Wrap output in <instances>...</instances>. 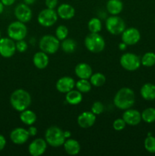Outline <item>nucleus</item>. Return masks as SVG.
<instances>
[{
	"instance_id": "nucleus-30",
	"label": "nucleus",
	"mask_w": 155,
	"mask_h": 156,
	"mask_svg": "<svg viewBox=\"0 0 155 156\" xmlns=\"http://www.w3.org/2000/svg\"><path fill=\"white\" fill-rule=\"evenodd\" d=\"M91 84L88 79H79L78 82H75V87L77 90L81 93H88L91 90Z\"/></svg>"
},
{
	"instance_id": "nucleus-16",
	"label": "nucleus",
	"mask_w": 155,
	"mask_h": 156,
	"mask_svg": "<svg viewBox=\"0 0 155 156\" xmlns=\"http://www.w3.org/2000/svg\"><path fill=\"white\" fill-rule=\"evenodd\" d=\"M75 87V82L70 76H63L58 79L56 84V88L58 91L66 94Z\"/></svg>"
},
{
	"instance_id": "nucleus-5",
	"label": "nucleus",
	"mask_w": 155,
	"mask_h": 156,
	"mask_svg": "<svg viewBox=\"0 0 155 156\" xmlns=\"http://www.w3.org/2000/svg\"><path fill=\"white\" fill-rule=\"evenodd\" d=\"M60 42L57 37L53 35H44L40 38L39 47L41 51L47 54H54L59 50Z\"/></svg>"
},
{
	"instance_id": "nucleus-33",
	"label": "nucleus",
	"mask_w": 155,
	"mask_h": 156,
	"mask_svg": "<svg viewBox=\"0 0 155 156\" xmlns=\"http://www.w3.org/2000/svg\"><path fill=\"white\" fill-rule=\"evenodd\" d=\"M144 148L150 153H155V137L148 136L144 140Z\"/></svg>"
},
{
	"instance_id": "nucleus-28",
	"label": "nucleus",
	"mask_w": 155,
	"mask_h": 156,
	"mask_svg": "<svg viewBox=\"0 0 155 156\" xmlns=\"http://www.w3.org/2000/svg\"><path fill=\"white\" fill-rule=\"evenodd\" d=\"M88 30L91 33H99L102 30V22L98 18H92L88 23Z\"/></svg>"
},
{
	"instance_id": "nucleus-38",
	"label": "nucleus",
	"mask_w": 155,
	"mask_h": 156,
	"mask_svg": "<svg viewBox=\"0 0 155 156\" xmlns=\"http://www.w3.org/2000/svg\"><path fill=\"white\" fill-rule=\"evenodd\" d=\"M27 131H28L30 136H35L37 134V129H36L35 126H33V125H31V126L27 129Z\"/></svg>"
},
{
	"instance_id": "nucleus-1",
	"label": "nucleus",
	"mask_w": 155,
	"mask_h": 156,
	"mask_svg": "<svg viewBox=\"0 0 155 156\" xmlns=\"http://www.w3.org/2000/svg\"><path fill=\"white\" fill-rule=\"evenodd\" d=\"M135 102V95L133 90L128 87H124L119 90L114 96V105L118 109L126 110L129 109L134 105Z\"/></svg>"
},
{
	"instance_id": "nucleus-15",
	"label": "nucleus",
	"mask_w": 155,
	"mask_h": 156,
	"mask_svg": "<svg viewBox=\"0 0 155 156\" xmlns=\"http://www.w3.org/2000/svg\"><path fill=\"white\" fill-rule=\"evenodd\" d=\"M122 119L129 126H137L141 121V114L135 109H127L122 114Z\"/></svg>"
},
{
	"instance_id": "nucleus-25",
	"label": "nucleus",
	"mask_w": 155,
	"mask_h": 156,
	"mask_svg": "<svg viewBox=\"0 0 155 156\" xmlns=\"http://www.w3.org/2000/svg\"><path fill=\"white\" fill-rule=\"evenodd\" d=\"M20 120L24 124L27 126H31L36 122V115L31 110L26 109L21 111L20 114Z\"/></svg>"
},
{
	"instance_id": "nucleus-22",
	"label": "nucleus",
	"mask_w": 155,
	"mask_h": 156,
	"mask_svg": "<svg viewBox=\"0 0 155 156\" xmlns=\"http://www.w3.org/2000/svg\"><path fill=\"white\" fill-rule=\"evenodd\" d=\"M141 95L144 100L153 101L155 99V85L152 83H146L140 90Z\"/></svg>"
},
{
	"instance_id": "nucleus-10",
	"label": "nucleus",
	"mask_w": 155,
	"mask_h": 156,
	"mask_svg": "<svg viewBox=\"0 0 155 156\" xmlns=\"http://www.w3.org/2000/svg\"><path fill=\"white\" fill-rule=\"evenodd\" d=\"M16 52L15 41L10 37L0 38V55L2 57L10 58Z\"/></svg>"
},
{
	"instance_id": "nucleus-18",
	"label": "nucleus",
	"mask_w": 155,
	"mask_h": 156,
	"mask_svg": "<svg viewBox=\"0 0 155 156\" xmlns=\"http://www.w3.org/2000/svg\"><path fill=\"white\" fill-rule=\"evenodd\" d=\"M58 16L64 20L71 19L75 15V10L74 7L68 3H62L58 7L57 11Z\"/></svg>"
},
{
	"instance_id": "nucleus-11",
	"label": "nucleus",
	"mask_w": 155,
	"mask_h": 156,
	"mask_svg": "<svg viewBox=\"0 0 155 156\" xmlns=\"http://www.w3.org/2000/svg\"><path fill=\"white\" fill-rule=\"evenodd\" d=\"M15 16L18 21L26 24L31 20L33 13L28 5L20 3L15 9Z\"/></svg>"
},
{
	"instance_id": "nucleus-41",
	"label": "nucleus",
	"mask_w": 155,
	"mask_h": 156,
	"mask_svg": "<svg viewBox=\"0 0 155 156\" xmlns=\"http://www.w3.org/2000/svg\"><path fill=\"white\" fill-rule=\"evenodd\" d=\"M126 47H127V45L124 42H122L119 44V49L120 50H125L126 49Z\"/></svg>"
},
{
	"instance_id": "nucleus-23",
	"label": "nucleus",
	"mask_w": 155,
	"mask_h": 156,
	"mask_svg": "<svg viewBox=\"0 0 155 156\" xmlns=\"http://www.w3.org/2000/svg\"><path fill=\"white\" fill-rule=\"evenodd\" d=\"M123 9V3L121 0H108L106 2V10L110 15H118Z\"/></svg>"
},
{
	"instance_id": "nucleus-29",
	"label": "nucleus",
	"mask_w": 155,
	"mask_h": 156,
	"mask_svg": "<svg viewBox=\"0 0 155 156\" xmlns=\"http://www.w3.org/2000/svg\"><path fill=\"white\" fill-rule=\"evenodd\" d=\"M141 120L147 123H153L155 121V108H148L144 110L141 113Z\"/></svg>"
},
{
	"instance_id": "nucleus-9",
	"label": "nucleus",
	"mask_w": 155,
	"mask_h": 156,
	"mask_svg": "<svg viewBox=\"0 0 155 156\" xmlns=\"http://www.w3.org/2000/svg\"><path fill=\"white\" fill-rule=\"evenodd\" d=\"M58 14L54 9H43L39 13L37 16V21L43 27H51L58 20Z\"/></svg>"
},
{
	"instance_id": "nucleus-45",
	"label": "nucleus",
	"mask_w": 155,
	"mask_h": 156,
	"mask_svg": "<svg viewBox=\"0 0 155 156\" xmlns=\"http://www.w3.org/2000/svg\"><path fill=\"white\" fill-rule=\"evenodd\" d=\"M2 37V34H1V31H0V38Z\"/></svg>"
},
{
	"instance_id": "nucleus-43",
	"label": "nucleus",
	"mask_w": 155,
	"mask_h": 156,
	"mask_svg": "<svg viewBox=\"0 0 155 156\" xmlns=\"http://www.w3.org/2000/svg\"><path fill=\"white\" fill-rule=\"evenodd\" d=\"M64 135H65V138H66V139L70 138V137L71 136V132H70V131H68V130L64 131Z\"/></svg>"
},
{
	"instance_id": "nucleus-7",
	"label": "nucleus",
	"mask_w": 155,
	"mask_h": 156,
	"mask_svg": "<svg viewBox=\"0 0 155 156\" xmlns=\"http://www.w3.org/2000/svg\"><path fill=\"white\" fill-rule=\"evenodd\" d=\"M121 66L129 72L136 71L141 66V59L136 54L132 53H123L119 59Z\"/></svg>"
},
{
	"instance_id": "nucleus-34",
	"label": "nucleus",
	"mask_w": 155,
	"mask_h": 156,
	"mask_svg": "<svg viewBox=\"0 0 155 156\" xmlns=\"http://www.w3.org/2000/svg\"><path fill=\"white\" fill-rule=\"evenodd\" d=\"M103 111H104V106L99 101L94 102L91 106V112L95 114L96 116L101 114L103 112Z\"/></svg>"
},
{
	"instance_id": "nucleus-17",
	"label": "nucleus",
	"mask_w": 155,
	"mask_h": 156,
	"mask_svg": "<svg viewBox=\"0 0 155 156\" xmlns=\"http://www.w3.org/2000/svg\"><path fill=\"white\" fill-rule=\"evenodd\" d=\"M78 124L83 129H88L94 126L96 122V115L91 111H84L82 112L78 117Z\"/></svg>"
},
{
	"instance_id": "nucleus-37",
	"label": "nucleus",
	"mask_w": 155,
	"mask_h": 156,
	"mask_svg": "<svg viewBox=\"0 0 155 156\" xmlns=\"http://www.w3.org/2000/svg\"><path fill=\"white\" fill-rule=\"evenodd\" d=\"M59 0H45V5L46 8L54 9L57 6Z\"/></svg>"
},
{
	"instance_id": "nucleus-32",
	"label": "nucleus",
	"mask_w": 155,
	"mask_h": 156,
	"mask_svg": "<svg viewBox=\"0 0 155 156\" xmlns=\"http://www.w3.org/2000/svg\"><path fill=\"white\" fill-rule=\"evenodd\" d=\"M68 35V30L66 26L65 25H59L58 26L56 30V37L57 39L60 41L66 39Z\"/></svg>"
},
{
	"instance_id": "nucleus-6",
	"label": "nucleus",
	"mask_w": 155,
	"mask_h": 156,
	"mask_svg": "<svg viewBox=\"0 0 155 156\" xmlns=\"http://www.w3.org/2000/svg\"><path fill=\"white\" fill-rule=\"evenodd\" d=\"M9 37L15 41L24 40L27 34V28L25 24L20 21H13L7 29Z\"/></svg>"
},
{
	"instance_id": "nucleus-2",
	"label": "nucleus",
	"mask_w": 155,
	"mask_h": 156,
	"mask_svg": "<svg viewBox=\"0 0 155 156\" xmlns=\"http://www.w3.org/2000/svg\"><path fill=\"white\" fill-rule=\"evenodd\" d=\"M31 96L28 91L22 88L15 90L10 96V104L18 112L27 109L31 105Z\"/></svg>"
},
{
	"instance_id": "nucleus-19",
	"label": "nucleus",
	"mask_w": 155,
	"mask_h": 156,
	"mask_svg": "<svg viewBox=\"0 0 155 156\" xmlns=\"http://www.w3.org/2000/svg\"><path fill=\"white\" fill-rule=\"evenodd\" d=\"M74 73L81 79H89L92 75V68L86 62H80L74 68Z\"/></svg>"
},
{
	"instance_id": "nucleus-12",
	"label": "nucleus",
	"mask_w": 155,
	"mask_h": 156,
	"mask_svg": "<svg viewBox=\"0 0 155 156\" xmlns=\"http://www.w3.org/2000/svg\"><path fill=\"white\" fill-rule=\"evenodd\" d=\"M141 39L140 31L135 27H129L125 29L122 33V41L127 46L135 45Z\"/></svg>"
},
{
	"instance_id": "nucleus-31",
	"label": "nucleus",
	"mask_w": 155,
	"mask_h": 156,
	"mask_svg": "<svg viewBox=\"0 0 155 156\" xmlns=\"http://www.w3.org/2000/svg\"><path fill=\"white\" fill-rule=\"evenodd\" d=\"M141 65L146 67H151L155 65V53L153 52H147L141 59Z\"/></svg>"
},
{
	"instance_id": "nucleus-4",
	"label": "nucleus",
	"mask_w": 155,
	"mask_h": 156,
	"mask_svg": "<svg viewBox=\"0 0 155 156\" xmlns=\"http://www.w3.org/2000/svg\"><path fill=\"white\" fill-rule=\"evenodd\" d=\"M84 46L91 53H99L104 50L106 43L99 33H90L85 37Z\"/></svg>"
},
{
	"instance_id": "nucleus-14",
	"label": "nucleus",
	"mask_w": 155,
	"mask_h": 156,
	"mask_svg": "<svg viewBox=\"0 0 155 156\" xmlns=\"http://www.w3.org/2000/svg\"><path fill=\"white\" fill-rule=\"evenodd\" d=\"M30 135L27 129L23 127H17L10 133V139L14 144L23 145L28 140Z\"/></svg>"
},
{
	"instance_id": "nucleus-13",
	"label": "nucleus",
	"mask_w": 155,
	"mask_h": 156,
	"mask_svg": "<svg viewBox=\"0 0 155 156\" xmlns=\"http://www.w3.org/2000/svg\"><path fill=\"white\" fill-rule=\"evenodd\" d=\"M47 143L45 140L37 138L33 140L29 144L28 152L32 156H40L43 155L47 148Z\"/></svg>"
},
{
	"instance_id": "nucleus-40",
	"label": "nucleus",
	"mask_w": 155,
	"mask_h": 156,
	"mask_svg": "<svg viewBox=\"0 0 155 156\" xmlns=\"http://www.w3.org/2000/svg\"><path fill=\"white\" fill-rule=\"evenodd\" d=\"M4 6H11L15 2V0H0Z\"/></svg>"
},
{
	"instance_id": "nucleus-20",
	"label": "nucleus",
	"mask_w": 155,
	"mask_h": 156,
	"mask_svg": "<svg viewBox=\"0 0 155 156\" xmlns=\"http://www.w3.org/2000/svg\"><path fill=\"white\" fill-rule=\"evenodd\" d=\"M33 63L39 69H43L49 65L48 54L43 51L36 52L33 56Z\"/></svg>"
},
{
	"instance_id": "nucleus-27",
	"label": "nucleus",
	"mask_w": 155,
	"mask_h": 156,
	"mask_svg": "<svg viewBox=\"0 0 155 156\" xmlns=\"http://www.w3.org/2000/svg\"><path fill=\"white\" fill-rule=\"evenodd\" d=\"M90 82L93 86L100 87L106 82V76L101 73H96L90 77Z\"/></svg>"
},
{
	"instance_id": "nucleus-42",
	"label": "nucleus",
	"mask_w": 155,
	"mask_h": 156,
	"mask_svg": "<svg viewBox=\"0 0 155 156\" xmlns=\"http://www.w3.org/2000/svg\"><path fill=\"white\" fill-rule=\"evenodd\" d=\"M36 0H24V2L25 4L28 5H31L34 4L36 2Z\"/></svg>"
},
{
	"instance_id": "nucleus-36",
	"label": "nucleus",
	"mask_w": 155,
	"mask_h": 156,
	"mask_svg": "<svg viewBox=\"0 0 155 156\" xmlns=\"http://www.w3.org/2000/svg\"><path fill=\"white\" fill-rule=\"evenodd\" d=\"M15 45H16V50L19 53H24L28 48L27 42L24 40H20V41H16Z\"/></svg>"
},
{
	"instance_id": "nucleus-3",
	"label": "nucleus",
	"mask_w": 155,
	"mask_h": 156,
	"mask_svg": "<svg viewBox=\"0 0 155 156\" xmlns=\"http://www.w3.org/2000/svg\"><path fill=\"white\" fill-rule=\"evenodd\" d=\"M45 140L49 146L56 148L63 146L66 138L64 135V131L61 128L52 126L46 130Z\"/></svg>"
},
{
	"instance_id": "nucleus-21",
	"label": "nucleus",
	"mask_w": 155,
	"mask_h": 156,
	"mask_svg": "<svg viewBox=\"0 0 155 156\" xmlns=\"http://www.w3.org/2000/svg\"><path fill=\"white\" fill-rule=\"evenodd\" d=\"M65 152L70 155H76L80 152V143L74 139H66L63 144Z\"/></svg>"
},
{
	"instance_id": "nucleus-35",
	"label": "nucleus",
	"mask_w": 155,
	"mask_h": 156,
	"mask_svg": "<svg viewBox=\"0 0 155 156\" xmlns=\"http://www.w3.org/2000/svg\"><path fill=\"white\" fill-rule=\"evenodd\" d=\"M126 126V123L122 118L116 119V120H114L113 123H112V127L116 131L122 130L123 129H125Z\"/></svg>"
},
{
	"instance_id": "nucleus-8",
	"label": "nucleus",
	"mask_w": 155,
	"mask_h": 156,
	"mask_svg": "<svg viewBox=\"0 0 155 156\" xmlns=\"http://www.w3.org/2000/svg\"><path fill=\"white\" fill-rule=\"evenodd\" d=\"M106 28L111 34L119 35L122 34L126 29V23L119 16L112 15L106 19Z\"/></svg>"
},
{
	"instance_id": "nucleus-26",
	"label": "nucleus",
	"mask_w": 155,
	"mask_h": 156,
	"mask_svg": "<svg viewBox=\"0 0 155 156\" xmlns=\"http://www.w3.org/2000/svg\"><path fill=\"white\" fill-rule=\"evenodd\" d=\"M77 44L73 39L66 38L63 40L61 44V48L65 53H72L75 51Z\"/></svg>"
},
{
	"instance_id": "nucleus-44",
	"label": "nucleus",
	"mask_w": 155,
	"mask_h": 156,
	"mask_svg": "<svg viewBox=\"0 0 155 156\" xmlns=\"http://www.w3.org/2000/svg\"><path fill=\"white\" fill-rule=\"evenodd\" d=\"M3 11H4V5H3L2 3V2L0 1V15L2 13Z\"/></svg>"
},
{
	"instance_id": "nucleus-39",
	"label": "nucleus",
	"mask_w": 155,
	"mask_h": 156,
	"mask_svg": "<svg viewBox=\"0 0 155 156\" xmlns=\"http://www.w3.org/2000/svg\"><path fill=\"white\" fill-rule=\"evenodd\" d=\"M5 145H6L5 138L4 136L0 134V152L4 149V148L5 147Z\"/></svg>"
},
{
	"instance_id": "nucleus-24",
	"label": "nucleus",
	"mask_w": 155,
	"mask_h": 156,
	"mask_svg": "<svg viewBox=\"0 0 155 156\" xmlns=\"http://www.w3.org/2000/svg\"><path fill=\"white\" fill-rule=\"evenodd\" d=\"M82 100H83V95L78 90H71L67 92L65 95V101L67 103L71 105H79Z\"/></svg>"
}]
</instances>
